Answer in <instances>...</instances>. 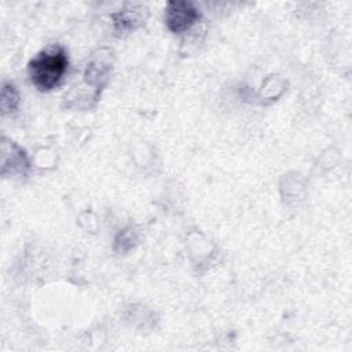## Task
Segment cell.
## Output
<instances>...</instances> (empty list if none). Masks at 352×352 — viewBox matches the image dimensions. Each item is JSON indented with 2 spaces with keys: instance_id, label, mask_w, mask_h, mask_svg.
Returning a JSON list of instances; mask_svg holds the SVG:
<instances>
[{
  "instance_id": "cell-1",
  "label": "cell",
  "mask_w": 352,
  "mask_h": 352,
  "mask_svg": "<svg viewBox=\"0 0 352 352\" xmlns=\"http://www.w3.org/2000/svg\"><path fill=\"white\" fill-rule=\"evenodd\" d=\"M67 67V55L63 48L54 47L37 54L28 65L30 81L40 91L55 88Z\"/></svg>"
},
{
  "instance_id": "cell-2",
  "label": "cell",
  "mask_w": 352,
  "mask_h": 352,
  "mask_svg": "<svg viewBox=\"0 0 352 352\" xmlns=\"http://www.w3.org/2000/svg\"><path fill=\"white\" fill-rule=\"evenodd\" d=\"M201 18L199 11L190 1H169L165 8V23L173 33L188 30Z\"/></svg>"
},
{
  "instance_id": "cell-3",
  "label": "cell",
  "mask_w": 352,
  "mask_h": 352,
  "mask_svg": "<svg viewBox=\"0 0 352 352\" xmlns=\"http://www.w3.org/2000/svg\"><path fill=\"white\" fill-rule=\"evenodd\" d=\"M132 10H124L118 14L114 15V26H116V32L122 33V32H128L131 29L135 28L136 23H139V18L136 15V11L131 12Z\"/></svg>"
},
{
  "instance_id": "cell-4",
  "label": "cell",
  "mask_w": 352,
  "mask_h": 352,
  "mask_svg": "<svg viewBox=\"0 0 352 352\" xmlns=\"http://www.w3.org/2000/svg\"><path fill=\"white\" fill-rule=\"evenodd\" d=\"M19 99H18V92L12 84H4L3 85V99H1V106L3 111H11L16 107Z\"/></svg>"
}]
</instances>
